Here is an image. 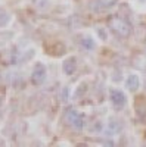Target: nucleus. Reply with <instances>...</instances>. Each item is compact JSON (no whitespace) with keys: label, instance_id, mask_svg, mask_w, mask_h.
<instances>
[{"label":"nucleus","instance_id":"nucleus-1","mask_svg":"<svg viewBox=\"0 0 146 147\" xmlns=\"http://www.w3.org/2000/svg\"><path fill=\"white\" fill-rule=\"evenodd\" d=\"M109 28L112 30V32L120 37V38H127L131 34V25L124 19V18H111L109 19Z\"/></svg>","mask_w":146,"mask_h":147},{"label":"nucleus","instance_id":"nucleus-2","mask_svg":"<svg viewBox=\"0 0 146 147\" xmlns=\"http://www.w3.org/2000/svg\"><path fill=\"white\" fill-rule=\"evenodd\" d=\"M65 121H67V124H69L72 128L77 129V131H81L84 128V118H83V115H80L74 109H69L68 112L65 113Z\"/></svg>","mask_w":146,"mask_h":147},{"label":"nucleus","instance_id":"nucleus-3","mask_svg":"<svg viewBox=\"0 0 146 147\" xmlns=\"http://www.w3.org/2000/svg\"><path fill=\"white\" fill-rule=\"evenodd\" d=\"M109 99H111V103L114 105L115 109H123L127 105V96L124 94V91H121L118 88L109 90Z\"/></svg>","mask_w":146,"mask_h":147},{"label":"nucleus","instance_id":"nucleus-4","mask_svg":"<svg viewBox=\"0 0 146 147\" xmlns=\"http://www.w3.org/2000/svg\"><path fill=\"white\" fill-rule=\"evenodd\" d=\"M46 77H47V72H46V68L43 63H37L31 74V81L34 85H41L44 81H46Z\"/></svg>","mask_w":146,"mask_h":147},{"label":"nucleus","instance_id":"nucleus-5","mask_svg":"<svg viewBox=\"0 0 146 147\" xmlns=\"http://www.w3.org/2000/svg\"><path fill=\"white\" fill-rule=\"evenodd\" d=\"M62 69L67 75H72V74L77 71V57L71 56V57L65 59L64 63H62Z\"/></svg>","mask_w":146,"mask_h":147},{"label":"nucleus","instance_id":"nucleus-6","mask_svg":"<svg viewBox=\"0 0 146 147\" xmlns=\"http://www.w3.org/2000/svg\"><path fill=\"white\" fill-rule=\"evenodd\" d=\"M139 87H140L139 75H136V74H130V75L127 77V80H126V88L130 90V91H137Z\"/></svg>","mask_w":146,"mask_h":147},{"label":"nucleus","instance_id":"nucleus-7","mask_svg":"<svg viewBox=\"0 0 146 147\" xmlns=\"http://www.w3.org/2000/svg\"><path fill=\"white\" fill-rule=\"evenodd\" d=\"M121 122L118 121V119H115V118H112V119H109V122H108V128H106V134H109V136H112V134H117V132H120L121 131Z\"/></svg>","mask_w":146,"mask_h":147},{"label":"nucleus","instance_id":"nucleus-8","mask_svg":"<svg viewBox=\"0 0 146 147\" xmlns=\"http://www.w3.org/2000/svg\"><path fill=\"white\" fill-rule=\"evenodd\" d=\"M80 44H81L83 49H86V50H93V49L96 47V43H94V40L92 38V37H84V38L80 41Z\"/></svg>","mask_w":146,"mask_h":147},{"label":"nucleus","instance_id":"nucleus-9","mask_svg":"<svg viewBox=\"0 0 146 147\" xmlns=\"http://www.w3.org/2000/svg\"><path fill=\"white\" fill-rule=\"evenodd\" d=\"M9 21H10L9 13H7L5 9L0 7V28H2V27H6L7 24H9Z\"/></svg>","mask_w":146,"mask_h":147},{"label":"nucleus","instance_id":"nucleus-10","mask_svg":"<svg viewBox=\"0 0 146 147\" xmlns=\"http://www.w3.org/2000/svg\"><path fill=\"white\" fill-rule=\"evenodd\" d=\"M59 100L62 102V103H67L69 100V88L68 87H64L62 91L59 93Z\"/></svg>","mask_w":146,"mask_h":147},{"label":"nucleus","instance_id":"nucleus-11","mask_svg":"<svg viewBox=\"0 0 146 147\" xmlns=\"http://www.w3.org/2000/svg\"><path fill=\"white\" fill-rule=\"evenodd\" d=\"M33 2H34L35 6L40 7V9H44V7L49 5V0H33Z\"/></svg>","mask_w":146,"mask_h":147},{"label":"nucleus","instance_id":"nucleus-12","mask_svg":"<svg viewBox=\"0 0 146 147\" xmlns=\"http://www.w3.org/2000/svg\"><path fill=\"white\" fill-rule=\"evenodd\" d=\"M97 34H99V35L102 37L103 40L106 38V35H105V32H103V28H97Z\"/></svg>","mask_w":146,"mask_h":147},{"label":"nucleus","instance_id":"nucleus-13","mask_svg":"<svg viewBox=\"0 0 146 147\" xmlns=\"http://www.w3.org/2000/svg\"><path fill=\"white\" fill-rule=\"evenodd\" d=\"M139 2H140V3H145V2H146V0H139Z\"/></svg>","mask_w":146,"mask_h":147},{"label":"nucleus","instance_id":"nucleus-14","mask_svg":"<svg viewBox=\"0 0 146 147\" xmlns=\"http://www.w3.org/2000/svg\"><path fill=\"white\" fill-rule=\"evenodd\" d=\"M145 85H146V78H145Z\"/></svg>","mask_w":146,"mask_h":147}]
</instances>
